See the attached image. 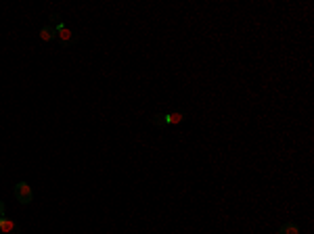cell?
<instances>
[{"instance_id":"cell-1","label":"cell","mask_w":314,"mask_h":234,"mask_svg":"<svg viewBox=\"0 0 314 234\" xmlns=\"http://www.w3.org/2000/svg\"><path fill=\"white\" fill-rule=\"evenodd\" d=\"M50 25H55L57 30V40H59V46L65 50V48H71L78 44V36L69 30V27L63 23L59 13H50Z\"/></svg>"},{"instance_id":"cell-2","label":"cell","mask_w":314,"mask_h":234,"mask_svg":"<svg viewBox=\"0 0 314 234\" xmlns=\"http://www.w3.org/2000/svg\"><path fill=\"white\" fill-rule=\"evenodd\" d=\"M187 119V113L182 111H170V113H155L151 117V123L155 128L160 130H166V128H174V126H180Z\"/></svg>"},{"instance_id":"cell-3","label":"cell","mask_w":314,"mask_h":234,"mask_svg":"<svg viewBox=\"0 0 314 234\" xmlns=\"http://www.w3.org/2000/svg\"><path fill=\"white\" fill-rule=\"evenodd\" d=\"M13 192H15L19 205H30L34 201V190L27 182H17L15 188H13Z\"/></svg>"},{"instance_id":"cell-4","label":"cell","mask_w":314,"mask_h":234,"mask_svg":"<svg viewBox=\"0 0 314 234\" xmlns=\"http://www.w3.org/2000/svg\"><path fill=\"white\" fill-rule=\"evenodd\" d=\"M0 234H21V228L9 217H0Z\"/></svg>"},{"instance_id":"cell-5","label":"cell","mask_w":314,"mask_h":234,"mask_svg":"<svg viewBox=\"0 0 314 234\" xmlns=\"http://www.w3.org/2000/svg\"><path fill=\"white\" fill-rule=\"evenodd\" d=\"M40 40H42V42H46V44H50V42H55V40H57V30H55V25H44V27H42V30H40Z\"/></svg>"},{"instance_id":"cell-6","label":"cell","mask_w":314,"mask_h":234,"mask_svg":"<svg viewBox=\"0 0 314 234\" xmlns=\"http://www.w3.org/2000/svg\"><path fill=\"white\" fill-rule=\"evenodd\" d=\"M277 234H299V226L293 224V222H287V224H283V226L277 230Z\"/></svg>"},{"instance_id":"cell-7","label":"cell","mask_w":314,"mask_h":234,"mask_svg":"<svg viewBox=\"0 0 314 234\" xmlns=\"http://www.w3.org/2000/svg\"><path fill=\"white\" fill-rule=\"evenodd\" d=\"M5 211H7V207H5V203H3V201H0V217H3V215H5Z\"/></svg>"},{"instance_id":"cell-8","label":"cell","mask_w":314,"mask_h":234,"mask_svg":"<svg viewBox=\"0 0 314 234\" xmlns=\"http://www.w3.org/2000/svg\"><path fill=\"white\" fill-rule=\"evenodd\" d=\"M0 174H3V168H0Z\"/></svg>"}]
</instances>
